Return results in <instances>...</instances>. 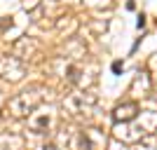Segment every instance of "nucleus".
I'll return each mask as SVG.
<instances>
[{
  "mask_svg": "<svg viewBox=\"0 0 157 150\" xmlns=\"http://www.w3.org/2000/svg\"><path fill=\"white\" fill-rule=\"evenodd\" d=\"M120 68H122V63H120V61H115V63H113V70H115V73H120Z\"/></svg>",
  "mask_w": 157,
  "mask_h": 150,
  "instance_id": "obj_1",
  "label": "nucleus"
}]
</instances>
